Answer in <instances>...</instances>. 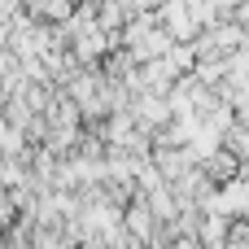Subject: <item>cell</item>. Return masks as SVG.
Instances as JSON below:
<instances>
[{
    "label": "cell",
    "mask_w": 249,
    "mask_h": 249,
    "mask_svg": "<svg viewBox=\"0 0 249 249\" xmlns=\"http://www.w3.org/2000/svg\"><path fill=\"white\" fill-rule=\"evenodd\" d=\"M166 48H171V39H166L149 18L127 26V57H131V61H158Z\"/></svg>",
    "instance_id": "obj_1"
},
{
    "label": "cell",
    "mask_w": 249,
    "mask_h": 249,
    "mask_svg": "<svg viewBox=\"0 0 249 249\" xmlns=\"http://www.w3.org/2000/svg\"><path fill=\"white\" fill-rule=\"evenodd\" d=\"M74 0H31V13H44V18H70Z\"/></svg>",
    "instance_id": "obj_2"
},
{
    "label": "cell",
    "mask_w": 249,
    "mask_h": 249,
    "mask_svg": "<svg viewBox=\"0 0 249 249\" xmlns=\"http://www.w3.org/2000/svg\"><path fill=\"white\" fill-rule=\"evenodd\" d=\"M118 249H144V245H140V241H123Z\"/></svg>",
    "instance_id": "obj_3"
},
{
    "label": "cell",
    "mask_w": 249,
    "mask_h": 249,
    "mask_svg": "<svg viewBox=\"0 0 249 249\" xmlns=\"http://www.w3.org/2000/svg\"><path fill=\"white\" fill-rule=\"evenodd\" d=\"M171 249H197V245H193V241H179V245H171Z\"/></svg>",
    "instance_id": "obj_4"
}]
</instances>
